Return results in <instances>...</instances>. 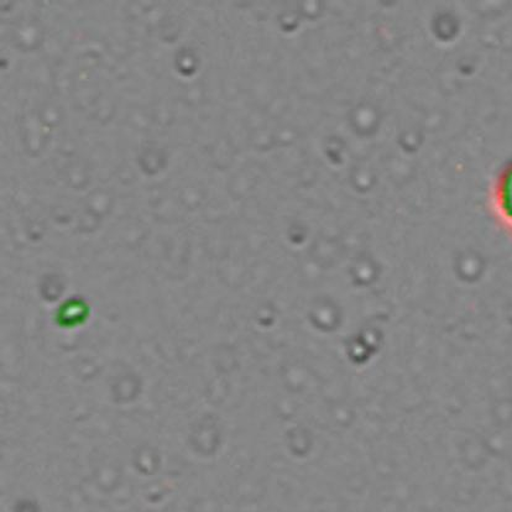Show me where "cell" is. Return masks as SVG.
<instances>
[{
	"label": "cell",
	"mask_w": 512,
	"mask_h": 512,
	"mask_svg": "<svg viewBox=\"0 0 512 512\" xmlns=\"http://www.w3.org/2000/svg\"><path fill=\"white\" fill-rule=\"evenodd\" d=\"M490 206L501 226L512 233V159L500 167L491 184Z\"/></svg>",
	"instance_id": "obj_1"
}]
</instances>
